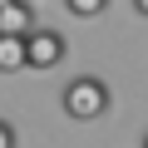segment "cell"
<instances>
[{"label":"cell","mask_w":148,"mask_h":148,"mask_svg":"<svg viewBox=\"0 0 148 148\" xmlns=\"http://www.w3.org/2000/svg\"><path fill=\"white\" fill-rule=\"evenodd\" d=\"M64 114L74 123H89V119H104L109 114V84L99 79V74H79V79H69L64 94H59Z\"/></svg>","instance_id":"obj_1"},{"label":"cell","mask_w":148,"mask_h":148,"mask_svg":"<svg viewBox=\"0 0 148 148\" xmlns=\"http://www.w3.org/2000/svg\"><path fill=\"white\" fill-rule=\"evenodd\" d=\"M64 59V35L59 30H30L25 35V69H54Z\"/></svg>","instance_id":"obj_2"},{"label":"cell","mask_w":148,"mask_h":148,"mask_svg":"<svg viewBox=\"0 0 148 148\" xmlns=\"http://www.w3.org/2000/svg\"><path fill=\"white\" fill-rule=\"evenodd\" d=\"M35 15H30V0H5L0 5V35H30Z\"/></svg>","instance_id":"obj_3"},{"label":"cell","mask_w":148,"mask_h":148,"mask_svg":"<svg viewBox=\"0 0 148 148\" xmlns=\"http://www.w3.org/2000/svg\"><path fill=\"white\" fill-rule=\"evenodd\" d=\"M25 69V35H0V74Z\"/></svg>","instance_id":"obj_4"},{"label":"cell","mask_w":148,"mask_h":148,"mask_svg":"<svg viewBox=\"0 0 148 148\" xmlns=\"http://www.w3.org/2000/svg\"><path fill=\"white\" fill-rule=\"evenodd\" d=\"M64 5H69V15H74V20H94V15H104V10H109V0H64Z\"/></svg>","instance_id":"obj_5"},{"label":"cell","mask_w":148,"mask_h":148,"mask_svg":"<svg viewBox=\"0 0 148 148\" xmlns=\"http://www.w3.org/2000/svg\"><path fill=\"white\" fill-rule=\"evenodd\" d=\"M15 143H20V138H15V123L0 119V148H15Z\"/></svg>","instance_id":"obj_6"},{"label":"cell","mask_w":148,"mask_h":148,"mask_svg":"<svg viewBox=\"0 0 148 148\" xmlns=\"http://www.w3.org/2000/svg\"><path fill=\"white\" fill-rule=\"evenodd\" d=\"M133 10H138V15H148V0H133Z\"/></svg>","instance_id":"obj_7"},{"label":"cell","mask_w":148,"mask_h":148,"mask_svg":"<svg viewBox=\"0 0 148 148\" xmlns=\"http://www.w3.org/2000/svg\"><path fill=\"white\" fill-rule=\"evenodd\" d=\"M0 5H5V0H0Z\"/></svg>","instance_id":"obj_8"}]
</instances>
